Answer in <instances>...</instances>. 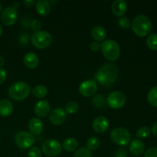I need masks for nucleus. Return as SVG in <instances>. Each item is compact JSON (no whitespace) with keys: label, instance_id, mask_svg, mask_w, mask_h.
<instances>
[{"label":"nucleus","instance_id":"nucleus-1","mask_svg":"<svg viewBox=\"0 0 157 157\" xmlns=\"http://www.w3.org/2000/svg\"><path fill=\"white\" fill-rule=\"evenodd\" d=\"M118 78V69L115 64L107 63L103 65L96 74L97 81L101 85L110 87L117 81Z\"/></svg>","mask_w":157,"mask_h":157},{"label":"nucleus","instance_id":"nucleus-2","mask_svg":"<svg viewBox=\"0 0 157 157\" xmlns=\"http://www.w3.org/2000/svg\"><path fill=\"white\" fill-rule=\"evenodd\" d=\"M133 32L139 37H145L150 33L153 28L151 20L145 15H139L133 19L132 23Z\"/></svg>","mask_w":157,"mask_h":157},{"label":"nucleus","instance_id":"nucleus-3","mask_svg":"<svg viewBox=\"0 0 157 157\" xmlns=\"http://www.w3.org/2000/svg\"><path fill=\"white\" fill-rule=\"evenodd\" d=\"M31 87L27 83L23 81H18L9 87V95L15 101H23L26 99L30 94Z\"/></svg>","mask_w":157,"mask_h":157},{"label":"nucleus","instance_id":"nucleus-4","mask_svg":"<svg viewBox=\"0 0 157 157\" xmlns=\"http://www.w3.org/2000/svg\"><path fill=\"white\" fill-rule=\"evenodd\" d=\"M101 49L104 58L110 61H115L120 58L121 48L116 41L112 39L105 40L101 44Z\"/></svg>","mask_w":157,"mask_h":157},{"label":"nucleus","instance_id":"nucleus-5","mask_svg":"<svg viewBox=\"0 0 157 157\" xmlns=\"http://www.w3.org/2000/svg\"><path fill=\"white\" fill-rule=\"evenodd\" d=\"M31 41L34 47L44 50L51 45L52 42V36L48 32L40 30L34 32L31 37Z\"/></svg>","mask_w":157,"mask_h":157},{"label":"nucleus","instance_id":"nucleus-6","mask_svg":"<svg viewBox=\"0 0 157 157\" xmlns=\"http://www.w3.org/2000/svg\"><path fill=\"white\" fill-rule=\"evenodd\" d=\"M110 138L112 141L118 146L125 147L130 143L131 136L127 129L124 127H117L110 133Z\"/></svg>","mask_w":157,"mask_h":157},{"label":"nucleus","instance_id":"nucleus-7","mask_svg":"<svg viewBox=\"0 0 157 157\" xmlns=\"http://www.w3.org/2000/svg\"><path fill=\"white\" fill-rule=\"evenodd\" d=\"M42 153L49 157H55L60 155L62 151V146L57 140L49 139L44 141L41 145Z\"/></svg>","mask_w":157,"mask_h":157},{"label":"nucleus","instance_id":"nucleus-8","mask_svg":"<svg viewBox=\"0 0 157 157\" xmlns=\"http://www.w3.org/2000/svg\"><path fill=\"white\" fill-rule=\"evenodd\" d=\"M15 141L18 147L21 150H28L32 148L35 142V136L27 131H20L16 133Z\"/></svg>","mask_w":157,"mask_h":157},{"label":"nucleus","instance_id":"nucleus-9","mask_svg":"<svg viewBox=\"0 0 157 157\" xmlns=\"http://www.w3.org/2000/svg\"><path fill=\"white\" fill-rule=\"evenodd\" d=\"M107 102L111 108L121 109L125 104L126 97L122 92L113 91L109 94Z\"/></svg>","mask_w":157,"mask_h":157},{"label":"nucleus","instance_id":"nucleus-10","mask_svg":"<svg viewBox=\"0 0 157 157\" xmlns=\"http://www.w3.org/2000/svg\"><path fill=\"white\" fill-rule=\"evenodd\" d=\"M98 84L96 81L93 80L85 81L81 83L79 86V92L84 97H91L94 95L98 91Z\"/></svg>","mask_w":157,"mask_h":157},{"label":"nucleus","instance_id":"nucleus-11","mask_svg":"<svg viewBox=\"0 0 157 157\" xmlns=\"http://www.w3.org/2000/svg\"><path fill=\"white\" fill-rule=\"evenodd\" d=\"M18 19V13L16 9H13L12 6L7 7L2 11L1 14V20L4 25L11 26L15 24Z\"/></svg>","mask_w":157,"mask_h":157},{"label":"nucleus","instance_id":"nucleus-12","mask_svg":"<svg viewBox=\"0 0 157 157\" xmlns=\"http://www.w3.org/2000/svg\"><path fill=\"white\" fill-rule=\"evenodd\" d=\"M66 119H67V113L64 109L61 107L54 109L49 115L50 122L55 126H60L63 124L65 122Z\"/></svg>","mask_w":157,"mask_h":157},{"label":"nucleus","instance_id":"nucleus-13","mask_svg":"<svg viewBox=\"0 0 157 157\" xmlns=\"http://www.w3.org/2000/svg\"><path fill=\"white\" fill-rule=\"evenodd\" d=\"M109 127V121L104 116H99L94 119L93 122V129L96 133H103Z\"/></svg>","mask_w":157,"mask_h":157},{"label":"nucleus","instance_id":"nucleus-14","mask_svg":"<svg viewBox=\"0 0 157 157\" xmlns=\"http://www.w3.org/2000/svg\"><path fill=\"white\" fill-rule=\"evenodd\" d=\"M50 111V105L47 101L41 100L35 104L34 112L39 117H45Z\"/></svg>","mask_w":157,"mask_h":157},{"label":"nucleus","instance_id":"nucleus-15","mask_svg":"<svg viewBox=\"0 0 157 157\" xmlns=\"http://www.w3.org/2000/svg\"><path fill=\"white\" fill-rule=\"evenodd\" d=\"M28 127L30 133H32L33 136H38L43 130V123L38 118H32L29 121Z\"/></svg>","mask_w":157,"mask_h":157},{"label":"nucleus","instance_id":"nucleus-16","mask_svg":"<svg viewBox=\"0 0 157 157\" xmlns=\"http://www.w3.org/2000/svg\"><path fill=\"white\" fill-rule=\"evenodd\" d=\"M129 150L133 156H140L144 153L145 150V144L140 140L135 139L130 143Z\"/></svg>","mask_w":157,"mask_h":157},{"label":"nucleus","instance_id":"nucleus-17","mask_svg":"<svg viewBox=\"0 0 157 157\" xmlns=\"http://www.w3.org/2000/svg\"><path fill=\"white\" fill-rule=\"evenodd\" d=\"M127 4L124 0H117L112 4V12L116 16L121 17L126 13Z\"/></svg>","mask_w":157,"mask_h":157},{"label":"nucleus","instance_id":"nucleus-18","mask_svg":"<svg viewBox=\"0 0 157 157\" xmlns=\"http://www.w3.org/2000/svg\"><path fill=\"white\" fill-rule=\"evenodd\" d=\"M24 64L28 68L34 69L38 67V63H39V59L36 54L33 52H28L23 58Z\"/></svg>","mask_w":157,"mask_h":157},{"label":"nucleus","instance_id":"nucleus-19","mask_svg":"<svg viewBox=\"0 0 157 157\" xmlns=\"http://www.w3.org/2000/svg\"><path fill=\"white\" fill-rule=\"evenodd\" d=\"M35 10L38 15L45 16L48 15L51 11V5L46 0H38L35 3Z\"/></svg>","mask_w":157,"mask_h":157},{"label":"nucleus","instance_id":"nucleus-20","mask_svg":"<svg viewBox=\"0 0 157 157\" xmlns=\"http://www.w3.org/2000/svg\"><path fill=\"white\" fill-rule=\"evenodd\" d=\"M13 111V105L12 102L8 99L0 101V116L3 117H9Z\"/></svg>","mask_w":157,"mask_h":157},{"label":"nucleus","instance_id":"nucleus-21","mask_svg":"<svg viewBox=\"0 0 157 157\" xmlns=\"http://www.w3.org/2000/svg\"><path fill=\"white\" fill-rule=\"evenodd\" d=\"M91 36L95 41H104L107 37V32L102 26H95L91 30Z\"/></svg>","mask_w":157,"mask_h":157},{"label":"nucleus","instance_id":"nucleus-22","mask_svg":"<svg viewBox=\"0 0 157 157\" xmlns=\"http://www.w3.org/2000/svg\"><path fill=\"white\" fill-rule=\"evenodd\" d=\"M78 142L75 138H67L63 143L62 148L67 152H74L78 149Z\"/></svg>","mask_w":157,"mask_h":157},{"label":"nucleus","instance_id":"nucleus-23","mask_svg":"<svg viewBox=\"0 0 157 157\" xmlns=\"http://www.w3.org/2000/svg\"><path fill=\"white\" fill-rule=\"evenodd\" d=\"M32 93L35 98H42L47 95L48 89L44 85H37L36 87H35L32 89Z\"/></svg>","mask_w":157,"mask_h":157},{"label":"nucleus","instance_id":"nucleus-24","mask_svg":"<svg viewBox=\"0 0 157 157\" xmlns=\"http://www.w3.org/2000/svg\"><path fill=\"white\" fill-rule=\"evenodd\" d=\"M86 148L90 151H94L100 147V140L95 136H91L87 140L86 143Z\"/></svg>","mask_w":157,"mask_h":157},{"label":"nucleus","instance_id":"nucleus-25","mask_svg":"<svg viewBox=\"0 0 157 157\" xmlns=\"http://www.w3.org/2000/svg\"><path fill=\"white\" fill-rule=\"evenodd\" d=\"M91 103L95 107L101 109L105 107L107 101H106L105 98L104 96H102L101 94H97L96 96H94L92 98Z\"/></svg>","mask_w":157,"mask_h":157},{"label":"nucleus","instance_id":"nucleus-26","mask_svg":"<svg viewBox=\"0 0 157 157\" xmlns=\"http://www.w3.org/2000/svg\"><path fill=\"white\" fill-rule=\"evenodd\" d=\"M147 100L150 105L157 107V86L150 89L147 95Z\"/></svg>","mask_w":157,"mask_h":157},{"label":"nucleus","instance_id":"nucleus-27","mask_svg":"<svg viewBox=\"0 0 157 157\" xmlns=\"http://www.w3.org/2000/svg\"><path fill=\"white\" fill-rule=\"evenodd\" d=\"M147 44L150 49L157 51V34H150L147 38Z\"/></svg>","mask_w":157,"mask_h":157},{"label":"nucleus","instance_id":"nucleus-28","mask_svg":"<svg viewBox=\"0 0 157 157\" xmlns=\"http://www.w3.org/2000/svg\"><path fill=\"white\" fill-rule=\"evenodd\" d=\"M78 109H79V106H78V103L75 102V101H70L65 105L64 110H65L66 113L73 114V113H77L78 111Z\"/></svg>","mask_w":157,"mask_h":157},{"label":"nucleus","instance_id":"nucleus-29","mask_svg":"<svg viewBox=\"0 0 157 157\" xmlns=\"http://www.w3.org/2000/svg\"><path fill=\"white\" fill-rule=\"evenodd\" d=\"M150 133H151V130H150V127L145 126V127H142L138 129L136 136V137L140 138V139H144V138L148 137L150 135Z\"/></svg>","mask_w":157,"mask_h":157},{"label":"nucleus","instance_id":"nucleus-30","mask_svg":"<svg viewBox=\"0 0 157 157\" xmlns=\"http://www.w3.org/2000/svg\"><path fill=\"white\" fill-rule=\"evenodd\" d=\"M74 157H93V156L91 152L87 150L86 147H81L76 150Z\"/></svg>","mask_w":157,"mask_h":157},{"label":"nucleus","instance_id":"nucleus-31","mask_svg":"<svg viewBox=\"0 0 157 157\" xmlns=\"http://www.w3.org/2000/svg\"><path fill=\"white\" fill-rule=\"evenodd\" d=\"M118 25L122 29H129L131 25L130 24V21L128 18L127 17H123V18H121L118 19Z\"/></svg>","mask_w":157,"mask_h":157},{"label":"nucleus","instance_id":"nucleus-32","mask_svg":"<svg viewBox=\"0 0 157 157\" xmlns=\"http://www.w3.org/2000/svg\"><path fill=\"white\" fill-rule=\"evenodd\" d=\"M41 150L36 147L30 148L28 153V157H41Z\"/></svg>","mask_w":157,"mask_h":157},{"label":"nucleus","instance_id":"nucleus-33","mask_svg":"<svg viewBox=\"0 0 157 157\" xmlns=\"http://www.w3.org/2000/svg\"><path fill=\"white\" fill-rule=\"evenodd\" d=\"M144 157H157V147H151L144 153Z\"/></svg>","mask_w":157,"mask_h":157},{"label":"nucleus","instance_id":"nucleus-34","mask_svg":"<svg viewBox=\"0 0 157 157\" xmlns=\"http://www.w3.org/2000/svg\"><path fill=\"white\" fill-rule=\"evenodd\" d=\"M31 28L33 29L35 32H38V31H40L41 28V21H38V20H33L32 21V22L30 23Z\"/></svg>","mask_w":157,"mask_h":157},{"label":"nucleus","instance_id":"nucleus-35","mask_svg":"<svg viewBox=\"0 0 157 157\" xmlns=\"http://www.w3.org/2000/svg\"><path fill=\"white\" fill-rule=\"evenodd\" d=\"M114 157H128V153L125 149L121 148L116 152Z\"/></svg>","mask_w":157,"mask_h":157},{"label":"nucleus","instance_id":"nucleus-36","mask_svg":"<svg viewBox=\"0 0 157 157\" xmlns=\"http://www.w3.org/2000/svg\"><path fill=\"white\" fill-rule=\"evenodd\" d=\"M90 49L92 52H98L101 49V44L98 41H93L90 44Z\"/></svg>","mask_w":157,"mask_h":157},{"label":"nucleus","instance_id":"nucleus-37","mask_svg":"<svg viewBox=\"0 0 157 157\" xmlns=\"http://www.w3.org/2000/svg\"><path fill=\"white\" fill-rule=\"evenodd\" d=\"M7 78V71L4 68H0V84L5 82Z\"/></svg>","mask_w":157,"mask_h":157},{"label":"nucleus","instance_id":"nucleus-38","mask_svg":"<svg viewBox=\"0 0 157 157\" xmlns=\"http://www.w3.org/2000/svg\"><path fill=\"white\" fill-rule=\"evenodd\" d=\"M23 4L26 7H32L35 4V1H34V0H25V1L23 2Z\"/></svg>","mask_w":157,"mask_h":157},{"label":"nucleus","instance_id":"nucleus-39","mask_svg":"<svg viewBox=\"0 0 157 157\" xmlns=\"http://www.w3.org/2000/svg\"><path fill=\"white\" fill-rule=\"evenodd\" d=\"M152 133H153L155 136H157V121L156 123H154V124L153 125L152 127Z\"/></svg>","mask_w":157,"mask_h":157},{"label":"nucleus","instance_id":"nucleus-40","mask_svg":"<svg viewBox=\"0 0 157 157\" xmlns=\"http://www.w3.org/2000/svg\"><path fill=\"white\" fill-rule=\"evenodd\" d=\"M5 64V58L0 55V68H2Z\"/></svg>","mask_w":157,"mask_h":157},{"label":"nucleus","instance_id":"nucleus-41","mask_svg":"<svg viewBox=\"0 0 157 157\" xmlns=\"http://www.w3.org/2000/svg\"><path fill=\"white\" fill-rule=\"evenodd\" d=\"M12 7L13 8V9H18V8L19 7V3L17 2H15L13 3V5H12Z\"/></svg>","mask_w":157,"mask_h":157},{"label":"nucleus","instance_id":"nucleus-42","mask_svg":"<svg viewBox=\"0 0 157 157\" xmlns=\"http://www.w3.org/2000/svg\"><path fill=\"white\" fill-rule=\"evenodd\" d=\"M2 28L1 25H0V36L2 35Z\"/></svg>","mask_w":157,"mask_h":157},{"label":"nucleus","instance_id":"nucleus-43","mask_svg":"<svg viewBox=\"0 0 157 157\" xmlns=\"http://www.w3.org/2000/svg\"><path fill=\"white\" fill-rule=\"evenodd\" d=\"M1 10H2V4L1 2H0V12H1Z\"/></svg>","mask_w":157,"mask_h":157}]
</instances>
